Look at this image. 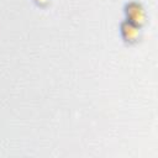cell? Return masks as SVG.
Masks as SVG:
<instances>
[{"mask_svg":"<svg viewBox=\"0 0 158 158\" xmlns=\"http://www.w3.org/2000/svg\"><path fill=\"white\" fill-rule=\"evenodd\" d=\"M126 14H127V17H128V22L131 23H138V22H142L143 19H144V12H143V9L137 4V2H130L126 7Z\"/></svg>","mask_w":158,"mask_h":158,"instance_id":"1","label":"cell"},{"mask_svg":"<svg viewBox=\"0 0 158 158\" xmlns=\"http://www.w3.org/2000/svg\"><path fill=\"white\" fill-rule=\"evenodd\" d=\"M121 33L122 37L127 41H135L137 38V33H138V28L136 27V25L131 23V22H126L121 25Z\"/></svg>","mask_w":158,"mask_h":158,"instance_id":"2","label":"cell"}]
</instances>
